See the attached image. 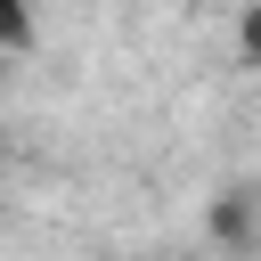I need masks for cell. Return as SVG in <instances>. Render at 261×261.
Here are the masks:
<instances>
[{
  "label": "cell",
  "mask_w": 261,
  "mask_h": 261,
  "mask_svg": "<svg viewBox=\"0 0 261 261\" xmlns=\"http://www.w3.org/2000/svg\"><path fill=\"white\" fill-rule=\"evenodd\" d=\"M41 41V16H33V0H0V57H24Z\"/></svg>",
  "instance_id": "obj_1"
},
{
  "label": "cell",
  "mask_w": 261,
  "mask_h": 261,
  "mask_svg": "<svg viewBox=\"0 0 261 261\" xmlns=\"http://www.w3.org/2000/svg\"><path fill=\"white\" fill-rule=\"evenodd\" d=\"M237 57L261 65V0H245V16H237Z\"/></svg>",
  "instance_id": "obj_2"
}]
</instances>
